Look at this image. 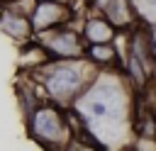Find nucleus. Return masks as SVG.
I'll return each mask as SVG.
<instances>
[{
  "label": "nucleus",
  "instance_id": "nucleus-14",
  "mask_svg": "<svg viewBox=\"0 0 156 151\" xmlns=\"http://www.w3.org/2000/svg\"><path fill=\"white\" fill-rule=\"evenodd\" d=\"M149 2H151V5H156V0H149Z\"/></svg>",
  "mask_w": 156,
  "mask_h": 151
},
{
  "label": "nucleus",
  "instance_id": "nucleus-11",
  "mask_svg": "<svg viewBox=\"0 0 156 151\" xmlns=\"http://www.w3.org/2000/svg\"><path fill=\"white\" fill-rule=\"evenodd\" d=\"M12 2H17V0H0V5H12Z\"/></svg>",
  "mask_w": 156,
  "mask_h": 151
},
{
  "label": "nucleus",
  "instance_id": "nucleus-6",
  "mask_svg": "<svg viewBox=\"0 0 156 151\" xmlns=\"http://www.w3.org/2000/svg\"><path fill=\"white\" fill-rule=\"evenodd\" d=\"M80 37L85 44H110L119 37V29L102 15V12H88L78 22Z\"/></svg>",
  "mask_w": 156,
  "mask_h": 151
},
{
  "label": "nucleus",
  "instance_id": "nucleus-9",
  "mask_svg": "<svg viewBox=\"0 0 156 151\" xmlns=\"http://www.w3.org/2000/svg\"><path fill=\"white\" fill-rule=\"evenodd\" d=\"M66 151H100V149H95V146H90V144H85V141H80V139H73V141L66 146Z\"/></svg>",
  "mask_w": 156,
  "mask_h": 151
},
{
  "label": "nucleus",
  "instance_id": "nucleus-5",
  "mask_svg": "<svg viewBox=\"0 0 156 151\" xmlns=\"http://www.w3.org/2000/svg\"><path fill=\"white\" fill-rule=\"evenodd\" d=\"M0 34L15 44H24L34 39V27L29 15H24L15 5H0Z\"/></svg>",
  "mask_w": 156,
  "mask_h": 151
},
{
  "label": "nucleus",
  "instance_id": "nucleus-15",
  "mask_svg": "<svg viewBox=\"0 0 156 151\" xmlns=\"http://www.w3.org/2000/svg\"><path fill=\"white\" fill-rule=\"evenodd\" d=\"M154 78H156V76H154Z\"/></svg>",
  "mask_w": 156,
  "mask_h": 151
},
{
  "label": "nucleus",
  "instance_id": "nucleus-7",
  "mask_svg": "<svg viewBox=\"0 0 156 151\" xmlns=\"http://www.w3.org/2000/svg\"><path fill=\"white\" fill-rule=\"evenodd\" d=\"M102 15H105L119 32H129V29L139 22L134 0H112V2L102 10Z\"/></svg>",
  "mask_w": 156,
  "mask_h": 151
},
{
  "label": "nucleus",
  "instance_id": "nucleus-1",
  "mask_svg": "<svg viewBox=\"0 0 156 151\" xmlns=\"http://www.w3.org/2000/svg\"><path fill=\"white\" fill-rule=\"evenodd\" d=\"M98 66L83 58H49L44 66L32 71L29 76L41 88V95L61 107H71L78 95L88 88V83L98 76Z\"/></svg>",
  "mask_w": 156,
  "mask_h": 151
},
{
  "label": "nucleus",
  "instance_id": "nucleus-13",
  "mask_svg": "<svg viewBox=\"0 0 156 151\" xmlns=\"http://www.w3.org/2000/svg\"><path fill=\"white\" fill-rule=\"evenodd\" d=\"M51 2H73V0H51Z\"/></svg>",
  "mask_w": 156,
  "mask_h": 151
},
{
  "label": "nucleus",
  "instance_id": "nucleus-10",
  "mask_svg": "<svg viewBox=\"0 0 156 151\" xmlns=\"http://www.w3.org/2000/svg\"><path fill=\"white\" fill-rule=\"evenodd\" d=\"M112 0H88V12H102Z\"/></svg>",
  "mask_w": 156,
  "mask_h": 151
},
{
  "label": "nucleus",
  "instance_id": "nucleus-2",
  "mask_svg": "<svg viewBox=\"0 0 156 151\" xmlns=\"http://www.w3.org/2000/svg\"><path fill=\"white\" fill-rule=\"evenodd\" d=\"M24 127L27 136L44 151H66V146L76 139L68 107H61L51 100H41L29 114H24Z\"/></svg>",
  "mask_w": 156,
  "mask_h": 151
},
{
  "label": "nucleus",
  "instance_id": "nucleus-4",
  "mask_svg": "<svg viewBox=\"0 0 156 151\" xmlns=\"http://www.w3.org/2000/svg\"><path fill=\"white\" fill-rule=\"evenodd\" d=\"M29 19H32L34 34L46 32V29H51V27L68 24V22H80L78 12L73 10L71 2H51V0H37Z\"/></svg>",
  "mask_w": 156,
  "mask_h": 151
},
{
  "label": "nucleus",
  "instance_id": "nucleus-12",
  "mask_svg": "<svg viewBox=\"0 0 156 151\" xmlns=\"http://www.w3.org/2000/svg\"><path fill=\"white\" fill-rule=\"evenodd\" d=\"M151 32H154V39H156V22L151 24Z\"/></svg>",
  "mask_w": 156,
  "mask_h": 151
},
{
  "label": "nucleus",
  "instance_id": "nucleus-8",
  "mask_svg": "<svg viewBox=\"0 0 156 151\" xmlns=\"http://www.w3.org/2000/svg\"><path fill=\"white\" fill-rule=\"evenodd\" d=\"M46 61H49V54L44 51V46H41L37 39H29V41L20 44L17 63H20V71H22V73H32V71H37L39 66H44Z\"/></svg>",
  "mask_w": 156,
  "mask_h": 151
},
{
  "label": "nucleus",
  "instance_id": "nucleus-3",
  "mask_svg": "<svg viewBox=\"0 0 156 151\" xmlns=\"http://www.w3.org/2000/svg\"><path fill=\"white\" fill-rule=\"evenodd\" d=\"M34 39L44 46L49 58H83L85 56V41L80 37L78 22L51 27L46 32L34 34Z\"/></svg>",
  "mask_w": 156,
  "mask_h": 151
}]
</instances>
